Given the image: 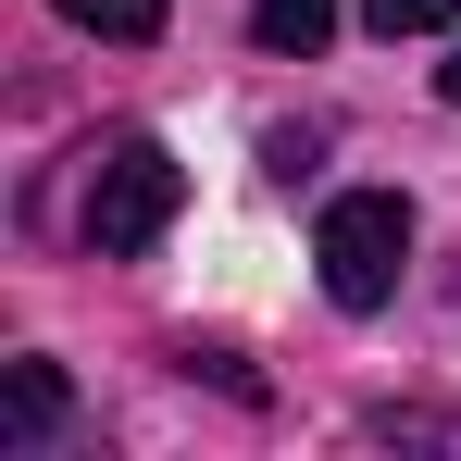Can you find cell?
I'll return each instance as SVG.
<instances>
[{
  "mask_svg": "<svg viewBox=\"0 0 461 461\" xmlns=\"http://www.w3.org/2000/svg\"><path fill=\"white\" fill-rule=\"evenodd\" d=\"M249 38L287 50V63H312V50L337 38V0H249Z\"/></svg>",
  "mask_w": 461,
  "mask_h": 461,
  "instance_id": "277c9868",
  "label": "cell"
},
{
  "mask_svg": "<svg viewBox=\"0 0 461 461\" xmlns=\"http://www.w3.org/2000/svg\"><path fill=\"white\" fill-rule=\"evenodd\" d=\"M63 25H87V38H113V50H150L162 38V0H50Z\"/></svg>",
  "mask_w": 461,
  "mask_h": 461,
  "instance_id": "5b68a950",
  "label": "cell"
},
{
  "mask_svg": "<svg viewBox=\"0 0 461 461\" xmlns=\"http://www.w3.org/2000/svg\"><path fill=\"white\" fill-rule=\"evenodd\" d=\"M312 262H324V300H337V312H386V300H399V262H411V200H399V187L324 200Z\"/></svg>",
  "mask_w": 461,
  "mask_h": 461,
  "instance_id": "6da1fadb",
  "label": "cell"
},
{
  "mask_svg": "<svg viewBox=\"0 0 461 461\" xmlns=\"http://www.w3.org/2000/svg\"><path fill=\"white\" fill-rule=\"evenodd\" d=\"M449 13H461V0H362V25H375V38H437Z\"/></svg>",
  "mask_w": 461,
  "mask_h": 461,
  "instance_id": "8992f818",
  "label": "cell"
},
{
  "mask_svg": "<svg viewBox=\"0 0 461 461\" xmlns=\"http://www.w3.org/2000/svg\"><path fill=\"white\" fill-rule=\"evenodd\" d=\"M375 437H411V449H461V411H375Z\"/></svg>",
  "mask_w": 461,
  "mask_h": 461,
  "instance_id": "52a82bcc",
  "label": "cell"
},
{
  "mask_svg": "<svg viewBox=\"0 0 461 461\" xmlns=\"http://www.w3.org/2000/svg\"><path fill=\"white\" fill-rule=\"evenodd\" d=\"M175 200H187L175 150H162V138H113L100 175H87V249H100V262H138V249L175 225Z\"/></svg>",
  "mask_w": 461,
  "mask_h": 461,
  "instance_id": "7a4b0ae2",
  "label": "cell"
},
{
  "mask_svg": "<svg viewBox=\"0 0 461 461\" xmlns=\"http://www.w3.org/2000/svg\"><path fill=\"white\" fill-rule=\"evenodd\" d=\"M437 100H449V113H461V50H449V63H437Z\"/></svg>",
  "mask_w": 461,
  "mask_h": 461,
  "instance_id": "ba28073f",
  "label": "cell"
},
{
  "mask_svg": "<svg viewBox=\"0 0 461 461\" xmlns=\"http://www.w3.org/2000/svg\"><path fill=\"white\" fill-rule=\"evenodd\" d=\"M50 424H63V362H13V399H0V437H13V449H38Z\"/></svg>",
  "mask_w": 461,
  "mask_h": 461,
  "instance_id": "3957f363",
  "label": "cell"
}]
</instances>
